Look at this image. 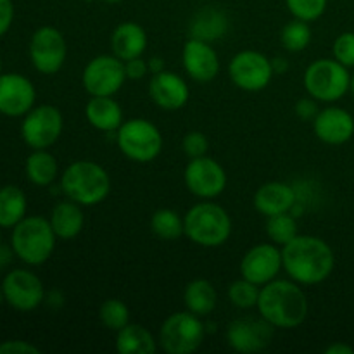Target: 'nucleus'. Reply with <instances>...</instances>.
<instances>
[{"label":"nucleus","mask_w":354,"mask_h":354,"mask_svg":"<svg viewBox=\"0 0 354 354\" xmlns=\"http://www.w3.org/2000/svg\"><path fill=\"white\" fill-rule=\"evenodd\" d=\"M283 270L299 286H318L332 275L335 254L330 245L315 235H297L282 245Z\"/></svg>","instance_id":"f257e3e1"},{"label":"nucleus","mask_w":354,"mask_h":354,"mask_svg":"<svg viewBox=\"0 0 354 354\" xmlns=\"http://www.w3.org/2000/svg\"><path fill=\"white\" fill-rule=\"evenodd\" d=\"M258 311L275 328H296L310 313L306 294L294 280H272L259 290Z\"/></svg>","instance_id":"f03ea898"},{"label":"nucleus","mask_w":354,"mask_h":354,"mask_svg":"<svg viewBox=\"0 0 354 354\" xmlns=\"http://www.w3.org/2000/svg\"><path fill=\"white\" fill-rule=\"evenodd\" d=\"M61 189L68 199L90 207L104 203L111 194V176L95 161H73L61 175Z\"/></svg>","instance_id":"7ed1b4c3"},{"label":"nucleus","mask_w":354,"mask_h":354,"mask_svg":"<svg viewBox=\"0 0 354 354\" xmlns=\"http://www.w3.org/2000/svg\"><path fill=\"white\" fill-rule=\"evenodd\" d=\"M185 235L201 248H220L232 235V218L220 204L204 203L190 207L183 216Z\"/></svg>","instance_id":"20e7f679"},{"label":"nucleus","mask_w":354,"mask_h":354,"mask_svg":"<svg viewBox=\"0 0 354 354\" xmlns=\"http://www.w3.org/2000/svg\"><path fill=\"white\" fill-rule=\"evenodd\" d=\"M57 235L52 230V225L44 216H24L12 228V251L23 263L31 266L44 265L48 261L55 249Z\"/></svg>","instance_id":"39448f33"},{"label":"nucleus","mask_w":354,"mask_h":354,"mask_svg":"<svg viewBox=\"0 0 354 354\" xmlns=\"http://www.w3.org/2000/svg\"><path fill=\"white\" fill-rule=\"evenodd\" d=\"M335 59H317L304 71V88L318 102H335L351 90V75Z\"/></svg>","instance_id":"423d86ee"},{"label":"nucleus","mask_w":354,"mask_h":354,"mask_svg":"<svg viewBox=\"0 0 354 354\" xmlns=\"http://www.w3.org/2000/svg\"><path fill=\"white\" fill-rule=\"evenodd\" d=\"M116 144L123 156L135 162H151L161 154L162 135L154 123L144 118L123 121L116 131Z\"/></svg>","instance_id":"0eeeda50"},{"label":"nucleus","mask_w":354,"mask_h":354,"mask_svg":"<svg viewBox=\"0 0 354 354\" xmlns=\"http://www.w3.org/2000/svg\"><path fill=\"white\" fill-rule=\"evenodd\" d=\"M206 332V325L197 315L173 313L161 325L159 346L168 354H192L203 346Z\"/></svg>","instance_id":"6e6552de"},{"label":"nucleus","mask_w":354,"mask_h":354,"mask_svg":"<svg viewBox=\"0 0 354 354\" xmlns=\"http://www.w3.org/2000/svg\"><path fill=\"white\" fill-rule=\"evenodd\" d=\"M124 62L116 55H97L86 62L82 75L83 88L92 97H114L127 82Z\"/></svg>","instance_id":"1a4fd4ad"},{"label":"nucleus","mask_w":354,"mask_h":354,"mask_svg":"<svg viewBox=\"0 0 354 354\" xmlns=\"http://www.w3.org/2000/svg\"><path fill=\"white\" fill-rule=\"evenodd\" d=\"M232 83L244 92H261L272 83V59L258 50H241L232 57L228 64Z\"/></svg>","instance_id":"9d476101"},{"label":"nucleus","mask_w":354,"mask_h":354,"mask_svg":"<svg viewBox=\"0 0 354 354\" xmlns=\"http://www.w3.org/2000/svg\"><path fill=\"white\" fill-rule=\"evenodd\" d=\"M62 128H64V120L61 111L50 104H41L24 114L21 135L28 147L37 151V149L52 147L61 137Z\"/></svg>","instance_id":"9b49d317"},{"label":"nucleus","mask_w":354,"mask_h":354,"mask_svg":"<svg viewBox=\"0 0 354 354\" xmlns=\"http://www.w3.org/2000/svg\"><path fill=\"white\" fill-rule=\"evenodd\" d=\"M68 57V44L57 28L41 26L30 40V59L41 75H55L64 66Z\"/></svg>","instance_id":"f8f14e48"},{"label":"nucleus","mask_w":354,"mask_h":354,"mask_svg":"<svg viewBox=\"0 0 354 354\" xmlns=\"http://www.w3.org/2000/svg\"><path fill=\"white\" fill-rule=\"evenodd\" d=\"M183 180L189 192L204 201L221 196L228 182L223 166L207 156L190 159L183 171Z\"/></svg>","instance_id":"ddd939ff"},{"label":"nucleus","mask_w":354,"mask_h":354,"mask_svg":"<svg viewBox=\"0 0 354 354\" xmlns=\"http://www.w3.org/2000/svg\"><path fill=\"white\" fill-rule=\"evenodd\" d=\"M6 303L17 311H33L44 303L45 289L40 277L28 270H12L2 280Z\"/></svg>","instance_id":"4468645a"},{"label":"nucleus","mask_w":354,"mask_h":354,"mask_svg":"<svg viewBox=\"0 0 354 354\" xmlns=\"http://www.w3.org/2000/svg\"><path fill=\"white\" fill-rule=\"evenodd\" d=\"M275 327L265 318H239L227 328V344L234 351L254 354L268 348L273 341Z\"/></svg>","instance_id":"2eb2a0df"},{"label":"nucleus","mask_w":354,"mask_h":354,"mask_svg":"<svg viewBox=\"0 0 354 354\" xmlns=\"http://www.w3.org/2000/svg\"><path fill=\"white\" fill-rule=\"evenodd\" d=\"M282 268V249L277 244H256L242 258L241 277L263 287L275 280Z\"/></svg>","instance_id":"dca6fc26"},{"label":"nucleus","mask_w":354,"mask_h":354,"mask_svg":"<svg viewBox=\"0 0 354 354\" xmlns=\"http://www.w3.org/2000/svg\"><path fill=\"white\" fill-rule=\"evenodd\" d=\"M37 100L35 85L19 73L0 75V113L9 118L24 116Z\"/></svg>","instance_id":"f3484780"},{"label":"nucleus","mask_w":354,"mask_h":354,"mask_svg":"<svg viewBox=\"0 0 354 354\" xmlns=\"http://www.w3.org/2000/svg\"><path fill=\"white\" fill-rule=\"evenodd\" d=\"M182 62L187 75L199 83H209L220 73V57L207 41L189 38L183 45Z\"/></svg>","instance_id":"a211bd4d"},{"label":"nucleus","mask_w":354,"mask_h":354,"mask_svg":"<svg viewBox=\"0 0 354 354\" xmlns=\"http://www.w3.org/2000/svg\"><path fill=\"white\" fill-rule=\"evenodd\" d=\"M313 131L324 144L342 145L353 138L354 118L342 107H325L313 120Z\"/></svg>","instance_id":"6ab92c4d"},{"label":"nucleus","mask_w":354,"mask_h":354,"mask_svg":"<svg viewBox=\"0 0 354 354\" xmlns=\"http://www.w3.org/2000/svg\"><path fill=\"white\" fill-rule=\"evenodd\" d=\"M149 95L161 109L178 111L189 102L190 90L182 76L165 69L158 75H152L149 83Z\"/></svg>","instance_id":"aec40b11"},{"label":"nucleus","mask_w":354,"mask_h":354,"mask_svg":"<svg viewBox=\"0 0 354 354\" xmlns=\"http://www.w3.org/2000/svg\"><path fill=\"white\" fill-rule=\"evenodd\" d=\"M254 207L263 216L289 213L297 203L296 189L283 182H268L259 187L254 194Z\"/></svg>","instance_id":"412c9836"},{"label":"nucleus","mask_w":354,"mask_h":354,"mask_svg":"<svg viewBox=\"0 0 354 354\" xmlns=\"http://www.w3.org/2000/svg\"><path fill=\"white\" fill-rule=\"evenodd\" d=\"M149 38L144 28L135 21H124L114 28L111 35V48L116 57L121 61H130V59L142 57L147 50Z\"/></svg>","instance_id":"4be33fe9"},{"label":"nucleus","mask_w":354,"mask_h":354,"mask_svg":"<svg viewBox=\"0 0 354 354\" xmlns=\"http://www.w3.org/2000/svg\"><path fill=\"white\" fill-rule=\"evenodd\" d=\"M228 31V17L225 10L220 7L206 6L201 10H197L196 16L190 19L189 24V35L190 38H197V40L213 41L221 40Z\"/></svg>","instance_id":"5701e85b"},{"label":"nucleus","mask_w":354,"mask_h":354,"mask_svg":"<svg viewBox=\"0 0 354 354\" xmlns=\"http://www.w3.org/2000/svg\"><path fill=\"white\" fill-rule=\"evenodd\" d=\"M86 121L95 130L113 133L123 124V109L114 97H92L85 107Z\"/></svg>","instance_id":"b1692460"},{"label":"nucleus","mask_w":354,"mask_h":354,"mask_svg":"<svg viewBox=\"0 0 354 354\" xmlns=\"http://www.w3.org/2000/svg\"><path fill=\"white\" fill-rule=\"evenodd\" d=\"M48 221H50L54 234L62 241L78 237L83 230V225H85L83 206H80L78 203L71 199L57 203L52 209Z\"/></svg>","instance_id":"393cba45"},{"label":"nucleus","mask_w":354,"mask_h":354,"mask_svg":"<svg viewBox=\"0 0 354 354\" xmlns=\"http://www.w3.org/2000/svg\"><path fill=\"white\" fill-rule=\"evenodd\" d=\"M183 303L187 311L197 317H207L214 311L218 304V292L213 283L206 279H196L187 283L183 292Z\"/></svg>","instance_id":"a878e982"},{"label":"nucleus","mask_w":354,"mask_h":354,"mask_svg":"<svg viewBox=\"0 0 354 354\" xmlns=\"http://www.w3.org/2000/svg\"><path fill=\"white\" fill-rule=\"evenodd\" d=\"M116 334V351L120 354H154L158 351V341L144 325L128 324Z\"/></svg>","instance_id":"bb28decb"},{"label":"nucleus","mask_w":354,"mask_h":354,"mask_svg":"<svg viewBox=\"0 0 354 354\" xmlns=\"http://www.w3.org/2000/svg\"><path fill=\"white\" fill-rule=\"evenodd\" d=\"M28 201L23 190L16 185L0 189V228H14L26 216Z\"/></svg>","instance_id":"cd10ccee"},{"label":"nucleus","mask_w":354,"mask_h":354,"mask_svg":"<svg viewBox=\"0 0 354 354\" xmlns=\"http://www.w3.org/2000/svg\"><path fill=\"white\" fill-rule=\"evenodd\" d=\"M26 176L33 185L48 187L59 175V166L47 149H37L26 159Z\"/></svg>","instance_id":"c85d7f7f"},{"label":"nucleus","mask_w":354,"mask_h":354,"mask_svg":"<svg viewBox=\"0 0 354 354\" xmlns=\"http://www.w3.org/2000/svg\"><path fill=\"white\" fill-rule=\"evenodd\" d=\"M151 230L156 237L162 241H176L185 235V225H183V218L176 211L162 207L151 216Z\"/></svg>","instance_id":"c756f323"},{"label":"nucleus","mask_w":354,"mask_h":354,"mask_svg":"<svg viewBox=\"0 0 354 354\" xmlns=\"http://www.w3.org/2000/svg\"><path fill=\"white\" fill-rule=\"evenodd\" d=\"M266 234L273 244L286 245L297 237V220L292 213H280L268 216L266 221Z\"/></svg>","instance_id":"7c9ffc66"},{"label":"nucleus","mask_w":354,"mask_h":354,"mask_svg":"<svg viewBox=\"0 0 354 354\" xmlns=\"http://www.w3.org/2000/svg\"><path fill=\"white\" fill-rule=\"evenodd\" d=\"M311 37H313V33H311L310 23L301 19H294L282 28L280 41H282L286 50L297 54V52H303L304 48L311 44Z\"/></svg>","instance_id":"2f4dec72"},{"label":"nucleus","mask_w":354,"mask_h":354,"mask_svg":"<svg viewBox=\"0 0 354 354\" xmlns=\"http://www.w3.org/2000/svg\"><path fill=\"white\" fill-rule=\"evenodd\" d=\"M99 318L100 324H102L107 330L118 332L130 324V310H128V306L123 301L106 299L100 304Z\"/></svg>","instance_id":"473e14b6"},{"label":"nucleus","mask_w":354,"mask_h":354,"mask_svg":"<svg viewBox=\"0 0 354 354\" xmlns=\"http://www.w3.org/2000/svg\"><path fill=\"white\" fill-rule=\"evenodd\" d=\"M259 290L261 287L241 277V280H235L228 286V299L241 310H251V308L258 306Z\"/></svg>","instance_id":"72a5a7b5"},{"label":"nucleus","mask_w":354,"mask_h":354,"mask_svg":"<svg viewBox=\"0 0 354 354\" xmlns=\"http://www.w3.org/2000/svg\"><path fill=\"white\" fill-rule=\"evenodd\" d=\"M286 6L294 16V19L311 23V21H317L324 16L328 0H286Z\"/></svg>","instance_id":"f704fd0d"},{"label":"nucleus","mask_w":354,"mask_h":354,"mask_svg":"<svg viewBox=\"0 0 354 354\" xmlns=\"http://www.w3.org/2000/svg\"><path fill=\"white\" fill-rule=\"evenodd\" d=\"M334 59L344 64L346 68H354V33L344 31L334 41Z\"/></svg>","instance_id":"c9c22d12"},{"label":"nucleus","mask_w":354,"mask_h":354,"mask_svg":"<svg viewBox=\"0 0 354 354\" xmlns=\"http://www.w3.org/2000/svg\"><path fill=\"white\" fill-rule=\"evenodd\" d=\"M182 149L189 159L203 158V156L207 154L209 140H207L206 135H204L203 131H189V133L183 137Z\"/></svg>","instance_id":"e433bc0d"},{"label":"nucleus","mask_w":354,"mask_h":354,"mask_svg":"<svg viewBox=\"0 0 354 354\" xmlns=\"http://www.w3.org/2000/svg\"><path fill=\"white\" fill-rule=\"evenodd\" d=\"M294 111H296V116L299 118L301 121H311V123H313V120L317 118V114L320 113V107H318V100L313 99V97L310 95V97H304V99L297 100Z\"/></svg>","instance_id":"4c0bfd02"},{"label":"nucleus","mask_w":354,"mask_h":354,"mask_svg":"<svg viewBox=\"0 0 354 354\" xmlns=\"http://www.w3.org/2000/svg\"><path fill=\"white\" fill-rule=\"evenodd\" d=\"M124 73H127V78L131 82H137L147 76L149 73V64L147 61H144L142 57L130 59V61H124Z\"/></svg>","instance_id":"58836bf2"},{"label":"nucleus","mask_w":354,"mask_h":354,"mask_svg":"<svg viewBox=\"0 0 354 354\" xmlns=\"http://www.w3.org/2000/svg\"><path fill=\"white\" fill-rule=\"evenodd\" d=\"M0 354H40V349L26 341H6L0 344Z\"/></svg>","instance_id":"ea45409f"},{"label":"nucleus","mask_w":354,"mask_h":354,"mask_svg":"<svg viewBox=\"0 0 354 354\" xmlns=\"http://www.w3.org/2000/svg\"><path fill=\"white\" fill-rule=\"evenodd\" d=\"M14 21V3L12 0H0V37L9 31Z\"/></svg>","instance_id":"a19ab883"},{"label":"nucleus","mask_w":354,"mask_h":354,"mask_svg":"<svg viewBox=\"0 0 354 354\" xmlns=\"http://www.w3.org/2000/svg\"><path fill=\"white\" fill-rule=\"evenodd\" d=\"M147 64H149V73H152V75H158V73L165 71L166 69L165 59L159 57V55H154V57L149 59Z\"/></svg>","instance_id":"79ce46f5"},{"label":"nucleus","mask_w":354,"mask_h":354,"mask_svg":"<svg viewBox=\"0 0 354 354\" xmlns=\"http://www.w3.org/2000/svg\"><path fill=\"white\" fill-rule=\"evenodd\" d=\"M325 353L327 354H354V349L351 346L344 344V342H335V344L328 346L327 349H325Z\"/></svg>","instance_id":"37998d69"},{"label":"nucleus","mask_w":354,"mask_h":354,"mask_svg":"<svg viewBox=\"0 0 354 354\" xmlns=\"http://www.w3.org/2000/svg\"><path fill=\"white\" fill-rule=\"evenodd\" d=\"M272 66H273V71H275V75H283V73L289 71V62H287V59H283V57L272 59Z\"/></svg>","instance_id":"c03bdc74"},{"label":"nucleus","mask_w":354,"mask_h":354,"mask_svg":"<svg viewBox=\"0 0 354 354\" xmlns=\"http://www.w3.org/2000/svg\"><path fill=\"white\" fill-rule=\"evenodd\" d=\"M3 301H6V296H3V290H2V287H0V304H2Z\"/></svg>","instance_id":"a18cd8bd"},{"label":"nucleus","mask_w":354,"mask_h":354,"mask_svg":"<svg viewBox=\"0 0 354 354\" xmlns=\"http://www.w3.org/2000/svg\"><path fill=\"white\" fill-rule=\"evenodd\" d=\"M102 2H106V3H120V2H123V0H102Z\"/></svg>","instance_id":"49530a36"},{"label":"nucleus","mask_w":354,"mask_h":354,"mask_svg":"<svg viewBox=\"0 0 354 354\" xmlns=\"http://www.w3.org/2000/svg\"><path fill=\"white\" fill-rule=\"evenodd\" d=\"M351 92H353V95H354V75L351 76Z\"/></svg>","instance_id":"de8ad7c7"},{"label":"nucleus","mask_w":354,"mask_h":354,"mask_svg":"<svg viewBox=\"0 0 354 354\" xmlns=\"http://www.w3.org/2000/svg\"><path fill=\"white\" fill-rule=\"evenodd\" d=\"M0 249H2V234H0Z\"/></svg>","instance_id":"09e8293b"},{"label":"nucleus","mask_w":354,"mask_h":354,"mask_svg":"<svg viewBox=\"0 0 354 354\" xmlns=\"http://www.w3.org/2000/svg\"><path fill=\"white\" fill-rule=\"evenodd\" d=\"M0 69H2V59H0Z\"/></svg>","instance_id":"8fccbe9b"}]
</instances>
